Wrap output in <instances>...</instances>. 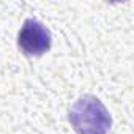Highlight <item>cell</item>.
<instances>
[{"label":"cell","mask_w":134,"mask_h":134,"mask_svg":"<svg viewBox=\"0 0 134 134\" xmlns=\"http://www.w3.org/2000/svg\"><path fill=\"white\" fill-rule=\"evenodd\" d=\"M70 123L77 134H107L112 118L96 96L84 95L71 106Z\"/></svg>","instance_id":"6da1fadb"},{"label":"cell","mask_w":134,"mask_h":134,"mask_svg":"<svg viewBox=\"0 0 134 134\" xmlns=\"http://www.w3.org/2000/svg\"><path fill=\"white\" fill-rule=\"evenodd\" d=\"M51 44H52L51 30L43 22H40L38 19L24 21L18 35V46L25 55L40 57L51 49Z\"/></svg>","instance_id":"7a4b0ae2"}]
</instances>
